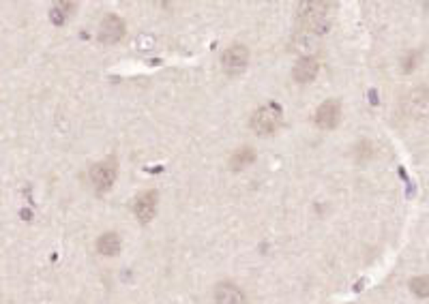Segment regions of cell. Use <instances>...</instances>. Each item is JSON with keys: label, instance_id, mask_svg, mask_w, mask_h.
Wrapping results in <instances>:
<instances>
[{"label": "cell", "instance_id": "6da1fadb", "mask_svg": "<svg viewBox=\"0 0 429 304\" xmlns=\"http://www.w3.org/2000/svg\"><path fill=\"white\" fill-rule=\"evenodd\" d=\"M331 9L333 3H322V0H309V3L298 5V31L322 37L326 28L331 26Z\"/></svg>", "mask_w": 429, "mask_h": 304}, {"label": "cell", "instance_id": "7a4b0ae2", "mask_svg": "<svg viewBox=\"0 0 429 304\" xmlns=\"http://www.w3.org/2000/svg\"><path fill=\"white\" fill-rule=\"evenodd\" d=\"M282 122H284L282 108L275 105V103H268V105L260 108L258 112H254V116H251V129L260 135H270L280 129Z\"/></svg>", "mask_w": 429, "mask_h": 304}, {"label": "cell", "instance_id": "3957f363", "mask_svg": "<svg viewBox=\"0 0 429 304\" xmlns=\"http://www.w3.org/2000/svg\"><path fill=\"white\" fill-rule=\"evenodd\" d=\"M116 176H118V167L114 159H106V161H99L90 167V183L95 185L97 193H106L112 189V185L116 183Z\"/></svg>", "mask_w": 429, "mask_h": 304}, {"label": "cell", "instance_id": "277c9868", "mask_svg": "<svg viewBox=\"0 0 429 304\" xmlns=\"http://www.w3.org/2000/svg\"><path fill=\"white\" fill-rule=\"evenodd\" d=\"M247 62H249V49L241 43H234L230 45L228 49L223 52L221 56V65H223V71L228 75H238L247 69Z\"/></svg>", "mask_w": 429, "mask_h": 304}, {"label": "cell", "instance_id": "5b68a950", "mask_svg": "<svg viewBox=\"0 0 429 304\" xmlns=\"http://www.w3.org/2000/svg\"><path fill=\"white\" fill-rule=\"evenodd\" d=\"M339 120H341V103L337 99L324 101L316 112V124H318V129H322V131L335 129V126L339 124Z\"/></svg>", "mask_w": 429, "mask_h": 304}, {"label": "cell", "instance_id": "8992f818", "mask_svg": "<svg viewBox=\"0 0 429 304\" xmlns=\"http://www.w3.org/2000/svg\"><path fill=\"white\" fill-rule=\"evenodd\" d=\"M157 191H144L133 201V214L140 223H148L157 212Z\"/></svg>", "mask_w": 429, "mask_h": 304}, {"label": "cell", "instance_id": "52a82bcc", "mask_svg": "<svg viewBox=\"0 0 429 304\" xmlns=\"http://www.w3.org/2000/svg\"><path fill=\"white\" fill-rule=\"evenodd\" d=\"M124 35V22L110 13L104 22H101V31H99V41L106 43V45H112V43H118Z\"/></svg>", "mask_w": 429, "mask_h": 304}, {"label": "cell", "instance_id": "ba28073f", "mask_svg": "<svg viewBox=\"0 0 429 304\" xmlns=\"http://www.w3.org/2000/svg\"><path fill=\"white\" fill-rule=\"evenodd\" d=\"M403 112L410 118H425L427 116V90L425 88L412 90L406 99H403Z\"/></svg>", "mask_w": 429, "mask_h": 304}, {"label": "cell", "instance_id": "9c48e42d", "mask_svg": "<svg viewBox=\"0 0 429 304\" xmlns=\"http://www.w3.org/2000/svg\"><path fill=\"white\" fill-rule=\"evenodd\" d=\"M318 69H320V65H318V60H316L314 56H302V58L294 65L292 75H294V80H296L298 84H309V82L316 80Z\"/></svg>", "mask_w": 429, "mask_h": 304}, {"label": "cell", "instance_id": "30bf717a", "mask_svg": "<svg viewBox=\"0 0 429 304\" xmlns=\"http://www.w3.org/2000/svg\"><path fill=\"white\" fill-rule=\"evenodd\" d=\"M215 304H245V296L232 283H219L215 287Z\"/></svg>", "mask_w": 429, "mask_h": 304}, {"label": "cell", "instance_id": "8fae6325", "mask_svg": "<svg viewBox=\"0 0 429 304\" xmlns=\"http://www.w3.org/2000/svg\"><path fill=\"white\" fill-rule=\"evenodd\" d=\"M318 41L320 37L318 35H311V33H305V31H298L292 39V45L296 52L305 54V56H311V52L318 47Z\"/></svg>", "mask_w": 429, "mask_h": 304}, {"label": "cell", "instance_id": "7c38bea8", "mask_svg": "<svg viewBox=\"0 0 429 304\" xmlns=\"http://www.w3.org/2000/svg\"><path fill=\"white\" fill-rule=\"evenodd\" d=\"M254 161H256V150L251 148V146H243V148H238L234 155L230 157V167H232L234 171H241V169L249 167Z\"/></svg>", "mask_w": 429, "mask_h": 304}, {"label": "cell", "instance_id": "4fadbf2b", "mask_svg": "<svg viewBox=\"0 0 429 304\" xmlns=\"http://www.w3.org/2000/svg\"><path fill=\"white\" fill-rule=\"evenodd\" d=\"M120 246H122V242H120L118 234H114V232L99 236V240H97V251L101 253V255H108V257L116 255V253L120 251Z\"/></svg>", "mask_w": 429, "mask_h": 304}, {"label": "cell", "instance_id": "5bb4252c", "mask_svg": "<svg viewBox=\"0 0 429 304\" xmlns=\"http://www.w3.org/2000/svg\"><path fill=\"white\" fill-rule=\"evenodd\" d=\"M73 9H75V3H56L52 11H49V19H52V24H56V26H63V24L71 17Z\"/></svg>", "mask_w": 429, "mask_h": 304}, {"label": "cell", "instance_id": "9a60e30c", "mask_svg": "<svg viewBox=\"0 0 429 304\" xmlns=\"http://www.w3.org/2000/svg\"><path fill=\"white\" fill-rule=\"evenodd\" d=\"M410 289L419 296V298H427L429 296V278L427 276H416L410 281Z\"/></svg>", "mask_w": 429, "mask_h": 304}, {"label": "cell", "instance_id": "2e32d148", "mask_svg": "<svg viewBox=\"0 0 429 304\" xmlns=\"http://www.w3.org/2000/svg\"><path fill=\"white\" fill-rule=\"evenodd\" d=\"M136 47L142 49V52H146V49L155 47V37H150V35H140V37L136 39Z\"/></svg>", "mask_w": 429, "mask_h": 304}]
</instances>
